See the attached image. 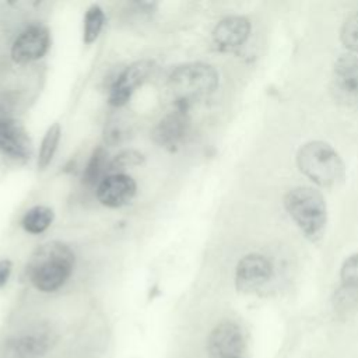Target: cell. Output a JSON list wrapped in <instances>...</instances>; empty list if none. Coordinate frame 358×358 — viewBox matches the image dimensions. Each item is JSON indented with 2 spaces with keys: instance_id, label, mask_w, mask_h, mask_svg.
Instances as JSON below:
<instances>
[{
  "instance_id": "obj_8",
  "label": "cell",
  "mask_w": 358,
  "mask_h": 358,
  "mask_svg": "<svg viewBox=\"0 0 358 358\" xmlns=\"http://www.w3.org/2000/svg\"><path fill=\"white\" fill-rule=\"evenodd\" d=\"M0 151L17 161H28L32 157V140L21 122L10 117L0 119Z\"/></svg>"
},
{
  "instance_id": "obj_16",
  "label": "cell",
  "mask_w": 358,
  "mask_h": 358,
  "mask_svg": "<svg viewBox=\"0 0 358 358\" xmlns=\"http://www.w3.org/2000/svg\"><path fill=\"white\" fill-rule=\"evenodd\" d=\"M60 136H62V127L59 123H53L52 126L48 127L45 136L42 138L39 152H38V159H36L38 169L43 171L50 165V162L55 157V152L57 150Z\"/></svg>"
},
{
  "instance_id": "obj_10",
  "label": "cell",
  "mask_w": 358,
  "mask_h": 358,
  "mask_svg": "<svg viewBox=\"0 0 358 358\" xmlns=\"http://www.w3.org/2000/svg\"><path fill=\"white\" fill-rule=\"evenodd\" d=\"M137 185L134 179L126 173L106 175L96 185V197L101 204L117 208L129 204L136 196Z\"/></svg>"
},
{
  "instance_id": "obj_4",
  "label": "cell",
  "mask_w": 358,
  "mask_h": 358,
  "mask_svg": "<svg viewBox=\"0 0 358 358\" xmlns=\"http://www.w3.org/2000/svg\"><path fill=\"white\" fill-rule=\"evenodd\" d=\"M168 85L176 96L179 108L187 109L192 101L214 92L218 85V73L207 63H186L172 70Z\"/></svg>"
},
{
  "instance_id": "obj_18",
  "label": "cell",
  "mask_w": 358,
  "mask_h": 358,
  "mask_svg": "<svg viewBox=\"0 0 358 358\" xmlns=\"http://www.w3.org/2000/svg\"><path fill=\"white\" fill-rule=\"evenodd\" d=\"M105 22V14L102 8L96 4L91 6L84 17V29H83V41L85 45H91L99 36V32Z\"/></svg>"
},
{
  "instance_id": "obj_20",
  "label": "cell",
  "mask_w": 358,
  "mask_h": 358,
  "mask_svg": "<svg viewBox=\"0 0 358 358\" xmlns=\"http://www.w3.org/2000/svg\"><path fill=\"white\" fill-rule=\"evenodd\" d=\"M340 39L347 49L358 53V14H354L343 24Z\"/></svg>"
},
{
  "instance_id": "obj_7",
  "label": "cell",
  "mask_w": 358,
  "mask_h": 358,
  "mask_svg": "<svg viewBox=\"0 0 358 358\" xmlns=\"http://www.w3.org/2000/svg\"><path fill=\"white\" fill-rule=\"evenodd\" d=\"M273 275L271 262L259 253L243 256L235 270V285L242 292H250L267 282Z\"/></svg>"
},
{
  "instance_id": "obj_19",
  "label": "cell",
  "mask_w": 358,
  "mask_h": 358,
  "mask_svg": "<svg viewBox=\"0 0 358 358\" xmlns=\"http://www.w3.org/2000/svg\"><path fill=\"white\" fill-rule=\"evenodd\" d=\"M144 162V155L137 151V150H123L119 154H116L108 165L106 175H113V173H124L126 169L138 166Z\"/></svg>"
},
{
  "instance_id": "obj_17",
  "label": "cell",
  "mask_w": 358,
  "mask_h": 358,
  "mask_svg": "<svg viewBox=\"0 0 358 358\" xmlns=\"http://www.w3.org/2000/svg\"><path fill=\"white\" fill-rule=\"evenodd\" d=\"M108 154L105 151V148L102 145L96 147L91 157H90V161L84 169V173H83V179L87 185H95V183H99L105 176L106 171H108Z\"/></svg>"
},
{
  "instance_id": "obj_9",
  "label": "cell",
  "mask_w": 358,
  "mask_h": 358,
  "mask_svg": "<svg viewBox=\"0 0 358 358\" xmlns=\"http://www.w3.org/2000/svg\"><path fill=\"white\" fill-rule=\"evenodd\" d=\"M50 35L43 25H31L24 29L11 46V57L15 63L24 64L41 59L49 49Z\"/></svg>"
},
{
  "instance_id": "obj_3",
  "label": "cell",
  "mask_w": 358,
  "mask_h": 358,
  "mask_svg": "<svg viewBox=\"0 0 358 358\" xmlns=\"http://www.w3.org/2000/svg\"><path fill=\"white\" fill-rule=\"evenodd\" d=\"M296 165L306 178L322 187L337 185L345 175L340 154L329 143L320 140L305 143L298 150Z\"/></svg>"
},
{
  "instance_id": "obj_5",
  "label": "cell",
  "mask_w": 358,
  "mask_h": 358,
  "mask_svg": "<svg viewBox=\"0 0 358 358\" xmlns=\"http://www.w3.org/2000/svg\"><path fill=\"white\" fill-rule=\"evenodd\" d=\"M330 91L338 103H358V56L343 55L336 60Z\"/></svg>"
},
{
  "instance_id": "obj_14",
  "label": "cell",
  "mask_w": 358,
  "mask_h": 358,
  "mask_svg": "<svg viewBox=\"0 0 358 358\" xmlns=\"http://www.w3.org/2000/svg\"><path fill=\"white\" fill-rule=\"evenodd\" d=\"M49 348V337L43 334H24L4 340L0 344V358H42Z\"/></svg>"
},
{
  "instance_id": "obj_15",
  "label": "cell",
  "mask_w": 358,
  "mask_h": 358,
  "mask_svg": "<svg viewBox=\"0 0 358 358\" xmlns=\"http://www.w3.org/2000/svg\"><path fill=\"white\" fill-rule=\"evenodd\" d=\"M55 213L50 207L35 206L29 208L22 217V228L29 234H41L46 231L53 222Z\"/></svg>"
},
{
  "instance_id": "obj_13",
  "label": "cell",
  "mask_w": 358,
  "mask_h": 358,
  "mask_svg": "<svg viewBox=\"0 0 358 358\" xmlns=\"http://www.w3.org/2000/svg\"><path fill=\"white\" fill-rule=\"evenodd\" d=\"M250 34V21L242 15L222 18L213 29V41L221 50L239 48Z\"/></svg>"
},
{
  "instance_id": "obj_12",
  "label": "cell",
  "mask_w": 358,
  "mask_h": 358,
  "mask_svg": "<svg viewBox=\"0 0 358 358\" xmlns=\"http://www.w3.org/2000/svg\"><path fill=\"white\" fill-rule=\"evenodd\" d=\"M189 130V117L186 109L178 108L176 110L165 115L154 127L152 138L161 147L173 151L183 141Z\"/></svg>"
},
{
  "instance_id": "obj_22",
  "label": "cell",
  "mask_w": 358,
  "mask_h": 358,
  "mask_svg": "<svg viewBox=\"0 0 358 358\" xmlns=\"http://www.w3.org/2000/svg\"><path fill=\"white\" fill-rule=\"evenodd\" d=\"M340 277L343 284L358 285V253L350 256L341 266Z\"/></svg>"
},
{
  "instance_id": "obj_11",
  "label": "cell",
  "mask_w": 358,
  "mask_h": 358,
  "mask_svg": "<svg viewBox=\"0 0 358 358\" xmlns=\"http://www.w3.org/2000/svg\"><path fill=\"white\" fill-rule=\"evenodd\" d=\"M152 70L151 60H138L126 67L113 83L109 92V103L113 106H123L134 92V90L144 83Z\"/></svg>"
},
{
  "instance_id": "obj_6",
  "label": "cell",
  "mask_w": 358,
  "mask_h": 358,
  "mask_svg": "<svg viewBox=\"0 0 358 358\" xmlns=\"http://www.w3.org/2000/svg\"><path fill=\"white\" fill-rule=\"evenodd\" d=\"M245 337L241 327L224 320L218 323L207 338V352L210 358H243Z\"/></svg>"
},
{
  "instance_id": "obj_1",
  "label": "cell",
  "mask_w": 358,
  "mask_h": 358,
  "mask_svg": "<svg viewBox=\"0 0 358 358\" xmlns=\"http://www.w3.org/2000/svg\"><path fill=\"white\" fill-rule=\"evenodd\" d=\"M74 263L76 255L67 243L49 241L32 252L27 263V274L36 289L53 292L69 280Z\"/></svg>"
},
{
  "instance_id": "obj_23",
  "label": "cell",
  "mask_w": 358,
  "mask_h": 358,
  "mask_svg": "<svg viewBox=\"0 0 358 358\" xmlns=\"http://www.w3.org/2000/svg\"><path fill=\"white\" fill-rule=\"evenodd\" d=\"M13 270V263L8 259H1L0 260V288L4 287L10 278Z\"/></svg>"
},
{
  "instance_id": "obj_2",
  "label": "cell",
  "mask_w": 358,
  "mask_h": 358,
  "mask_svg": "<svg viewBox=\"0 0 358 358\" xmlns=\"http://www.w3.org/2000/svg\"><path fill=\"white\" fill-rule=\"evenodd\" d=\"M284 207L302 234L316 242L327 222V207L323 194L309 186H296L284 196Z\"/></svg>"
},
{
  "instance_id": "obj_21",
  "label": "cell",
  "mask_w": 358,
  "mask_h": 358,
  "mask_svg": "<svg viewBox=\"0 0 358 358\" xmlns=\"http://www.w3.org/2000/svg\"><path fill=\"white\" fill-rule=\"evenodd\" d=\"M358 302V285L343 284L334 294V306L345 310Z\"/></svg>"
}]
</instances>
